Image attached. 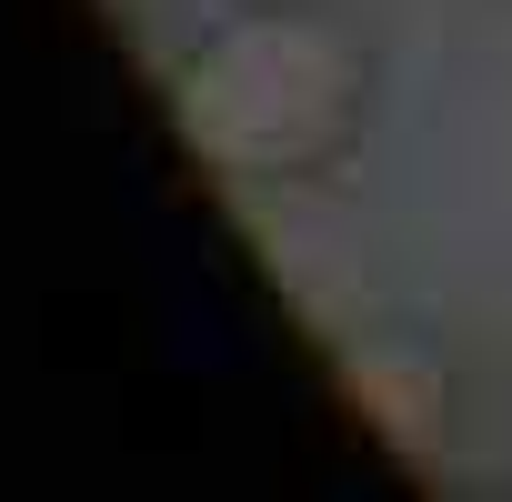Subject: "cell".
Masks as SVG:
<instances>
[{
    "label": "cell",
    "instance_id": "cell-2",
    "mask_svg": "<svg viewBox=\"0 0 512 502\" xmlns=\"http://www.w3.org/2000/svg\"><path fill=\"white\" fill-rule=\"evenodd\" d=\"M502 432H512V422H502Z\"/></svg>",
    "mask_w": 512,
    "mask_h": 502
},
{
    "label": "cell",
    "instance_id": "cell-1",
    "mask_svg": "<svg viewBox=\"0 0 512 502\" xmlns=\"http://www.w3.org/2000/svg\"><path fill=\"white\" fill-rule=\"evenodd\" d=\"M171 111L221 181H312L372 121V41L322 0H251L181 51Z\"/></svg>",
    "mask_w": 512,
    "mask_h": 502
}]
</instances>
